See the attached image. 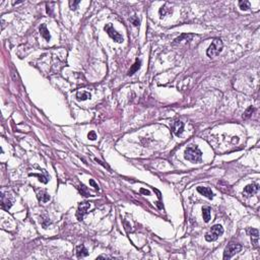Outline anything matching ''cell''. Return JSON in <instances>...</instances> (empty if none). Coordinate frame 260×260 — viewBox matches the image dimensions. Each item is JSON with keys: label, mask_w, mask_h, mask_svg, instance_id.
<instances>
[{"label": "cell", "mask_w": 260, "mask_h": 260, "mask_svg": "<svg viewBox=\"0 0 260 260\" xmlns=\"http://www.w3.org/2000/svg\"><path fill=\"white\" fill-rule=\"evenodd\" d=\"M184 158L191 163H200L202 161V152L198 146L191 145L185 149Z\"/></svg>", "instance_id": "1"}, {"label": "cell", "mask_w": 260, "mask_h": 260, "mask_svg": "<svg viewBox=\"0 0 260 260\" xmlns=\"http://www.w3.org/2000/svg\"><path fill=\"white\" fill-rule=\"evenodd\" d=\"M222 47H224V44H222V41L221 39H214L213 42H211L210 46L208 47L207 51H206V54H207L208 57L213 58L218 56L219 53L222 52Z\"/></svg>", "instance_id": "2"}, {"label": "cell", "mask_w": 260, "mask_h": 260, "mask_svg": "<svg viewBox=\"0 0 260 260\" xmlns=\"http://www.w3.org/2000/svg\"><path fill=\"white\" fill-rule=\"evenodd\" d=\"M224 234V228L221 225H214L211 227L210 231L205 234V240L207 242H213V241L218 240L219 236Z\"/></svg>", "instance_id": "3"}, {"label": "cell", "mask_w": 260, "mask_h": 260, "mask_svg": "<svg viewBox=\"0 0 260 260\" xmlns=\"http://www.w3.org/2000/svg\"><path fill=\"white\" fill-rule=\"evenodd\" d=\"M242 250V246L238 243H234L231 242L230 244H228V246L225 249L224 252V259H231L235 254L239 253V252Z\"/></svg>", "instance_id": "4"}, {"label": "cell", "mask_w": 260, "mask_h": 260, "mask_svg": "<svg viewBox=\"0 0 260 260\" xmlns=\"http://www.w3.org/2000/svg\"><path fill=\"white\" fill-rule=\"evenodd\" d=\"M105 31L108 33L109 36L111 37V38L113 39L116 43H122L123 42V37L119 33H117V31L113 28V26H112L111 23H108V25L105 26Z\"/></svg>", "instance_id": "5"}, {"label": "cell", "mask_w": 260, "mask_h": 260, "mask_svg": "<svg viewBox=\"0 0 260 260\" xmlns=\"http://www.w3.org/2000/svg\"><path fill=\"white\" fill-rule=\"evenodd\" d=\"M90 207V202H81L78 205V210H77V213H76V218L78 221H82V219H84V214L87 213Z\"/></svg>", "instance_id": "6"}, {"label": "cell", "mask_w": 260, "mask_h": 260, "mask_svg": "<svg viewBox=\"0 0 260 260\" xmlns=\"http://www.w3.org/2000/svg\"><path fill=\"white\" fill-rule=\"evenodd\" d=\"M259 190V185L257 183H252V184H249L247 186L244 188L243 190V194L245 195L246 197H249V196H252V195L256 194Z\"/></svg>", "instance_id": "7"}, {"label": "cell", "mask_w": 260, "mask_h": 260, "mask_svg": "<svg viewBox=\"0 0 260 260\" xmlns=\"http://www.w3.org/2000/svg\"><path fill=\"white\" fill-rule=\"evenodd\" d=\"M172 131L176 136H180L184 131V123L181 121H175L172 124Z\"/></svg>", "instance_id": "8"}, {"label": "cell", "mask_w": 260, "mask_h": 260, "mask_svg": "<svg viewBox=\"0 0 260 260\" xmlns=\"http://www.w3.org/2000/svg\"><path fill=\"white\" fill-rule=\"evenodd\" d=\"M197 191L199 192L200 194H202L203 196L208 198V199H213V191H211V189L208 188V187L199 186V187H197Z\"/></svg>", "instance_id": "9"}, {"label": "cell", "mask_w": 260, "mask_h": 260, "mask_svg": "<svg viewBox=\"0 0 260 260\" xmlns=\"http://www.w3.org/2000/svg\"><path fill=\"white\" fill-rule=\"evenodd\" d=\"M250 236H251V241L252 244L254 245V247H257L258 245V240H259V232L256 229H250Z\"/></svg>", "instance_id": "10"}, {"label": "cell", "mask_w": 260, "mask_h": 260, "mask_svg": "<svg viewBox=\"0 0 260 260\" xmlns=\"http://www.w3.org/2000/svg\"><path fill=\"white\" fill-rule=\"evenodd\" d=\"M88 255V251L87 248L84 247V245H78L76 247V256L78 258H84Z\"/></svg>", "instance_id": "11"}, {"label": "cell", "mask_w": 260, "mask_h": 260, "mask_svg": "<svg viewBox=\"0 0 260 260\" xmlns=\"http://www.w3.org/2000/svg\"><path fill=\"white\" fill-rule=\"evenodd\" d=\"M40 34H41V36L46 40V41H48V42L50 41L51 36H50V33H49V31H48L46 25H42L41 26H40Z\"/></svg>", "instance_id": "12"}, {"label": "cell", "mask_w": 260, "mask_h": 260, "mask_svg": "<svg viewBox=\"0 0 260 260\" xmlns=\"http://www.w3.org/2000/svg\"><path fill=\"white\" fill-rule=\"evenodd\" d=\"M37 197H38V199L40 200V201L44 202V203H46V202H48L50 200V195L48 194L46 191H43V190L38 193Z\"/></svg>", "instance_id": "13"}, {"label": "cell", "mask_w": 260, "mask_h": 260, "mask_svg": "<svg viewBox=\"0 0 260 260\" xmlns=\"http://www.w3.org/2000/svg\"><path fill=\"white\" fill-rule=\"evenodd\" d=\"M210 207L208 206H205V207L202 208V216H203V219H204L205 222H208L210 221Z\"/></svg>", "instance_id": "14"}, {"label": "cell", "mask_w": 260, "mask_h": 260, "mask_svg": "<svg viewBox=\"0 0 260 260\" xmlns=\"http://www.w3.org/2000/svg\"><path fill=\"white\" fill-rule=\"evenodd\" d=\"M11 205H12L11 200H9L8 198H7V199H5V196H4V195H2V201H1L2 208L5 210H8L9 208L11 207Z\"/></svg>", "instance_id": "15"}, {"label": "cell", "mask_w": 260, "mask_h": 260, "mask_svg": "<svg viewBox=\"0 0 260 260\" xmlns=\"http://www.w3.org/2000/svg\"><path fill=\"white\" fill-rule=\"evenodd\" d=\"M90 93H87V92H78L76 93V98L78 101H85V100H88L90 99Z\"/></svg>", "instance_id": "16"}, {"label": "cell", "mask_w": 260, "mask_h": 260, "mask_svg": "<svg viewBox=\"0 0 260 260\" xmlns=\"http://www.w3.org/2000/svg\"><path fill=\"white\" fill-rule=\"evenodd\" d=\"M140 64H141V62H140V60H138V59H136V61H135V63L133 64L132 65V67L130 68V70L128 71V75H132V74H134L136 71L138 70L139 69V67H140Z\"/></svg>", "instance_id": "17"}, {"label": "cell", "mask_w": 260, "mask_h": 260, "mask_svg": "<svg viewBox=\"0 0 260 260\" xmlns=\"http://www.w3.org/2000/svg\"><path fill=\"white\" fill-rule=\"evenodd\" d=\"M254 111H255V109H254L252 106H250L245 111V113H244V115H243V118H244V119H248V118H250L252 116V113H253Z\"/></svg>", "instance_id": "18"}, {"label": "cell", "mask_w": 260, "mask_h": 260, "mask_svg": "<svg viewBox=\"0 0 260 260\" xmlns=\"http://www.w3.org/2000/svg\"><path fill=\"white\" fill-rule=\"evenodd\" d=\"M239 6L242 10L250 9V2L249 1H239Z\"/></svg>", "instance_id": "19"}, {"label": "cell", "mask_w": 260, "mask_h": 260, "mask_svg": "<svg viewBox=\"0 0 260 260\" xmlns=\"http://www.w3.org/2000/svg\"><path fill=\"white\" fill-rule=\"evenodd\" d=\"M78 190H79V192L81 193V195H84V196H85V197L90 196V193H88L87 187H85L84 185H81V186H79V187H78Z\"/></svg>", "instance_id": "20"}, {"label": "cell", "mask_w": 260, "mask_h": 260, "mask_svg": "<svg viewBox=\"0 0 260 260\" xmlns=\"http://www.w3.org/2000/svg\"><path fill=\"white\" fill-rule=\"evenodd\" d=\"M171 12H172V10H167V8H166V5H165V6H163V7H161V9H160L161 18L165 17L167 13H171Z\"/></svg>", "instance_id": "21"}, {"label": "cell", "mask_w": 260, "mask_h": 260, "mask_svg": "<svg viewBox=\"0 0 260 260\" xmlns=\"http://www.w3.org/2000/svg\"><path fill=\"white\" fill-rule=\"evenodd\" d=\"M29 176L38 177V178H39V181H40V182H42V183H45V184H46L47 182H48V179H47V177H45V176L38 175V174H29Z\"/></svg>", "instance_id": "22"}, {"label": "cell", "mask_w": 260, "mask_h": 260, "mask_svg": "<svg viewBox=\"0 0 260 260\" xmlns=\"http://www.w3.org/2000/svg\"><path fill=\"white\" fill-rule=\"evenodd\" d=\"M79 2L80 1H78V0H77V1H70L69 2V5H70V9L71 10H75L76 8H77V5L79 4Z\"/></svg>", "instance_id": "23"}, {"label": "cell", "mask_w": 260, "mask_h": 260, "mask_svg": "<svg viewBox=\"0 0 260 260\" xmlns=\"http://www.w3.org/2000/svg\"><path fill=\"white\" fill-rule=\"evenodd\" d=\"M87 138L90 139V140H96V134L95 131H90L87 134Z\"/></svg>", "instance_id": "24"}, {"label": "cell", "mask_w": 260, "mask_h": 260, "mask_svg": "<svg viewBox=\"0 0 260 260\" xmlns=\"http://www.w3.org/2000/svg\"><path fill=\"white\" fill-rule=\"evenodd\" d=\"M90 184L92 185V186H93L96 190H99V186H98V184H96V182H95V180H93V179H90Z\"/></svg>", "instance_id": "25"}, {"label": "cell", "mask_w": 260, "mask_h": 260, "mask_svg": "<svg viewBox=\"0 0 260 260\" xmlns=\"http://www.w3.org/2000/svg\"><path fill=\"white\" fill-rule=\"evenodd\" d=\"M131 21H132L133 26H137L139 25V20H138L136 17H132V18H131Z\"/></svg>", "instance_id": "26"}, {"label": "cell", "mask_w": 260, "mask_h": 260, "mask_svg": "<svg viewBox=\"0 0 260 260\" xmlns=\"http://www.w3.org/2000/svg\"><path fill=\"white\" fill-rule=\"evenodd\" d=\"M95 160H96V162H98V163H99V164L103 165V166H104V167H105V168H108V169H110V168H109V167H108V166H107V165H105V164H103V162H101V161H100V160H98V159H95Z\"/></svg>", "instance_id": "27"}, {"label": "cell", "mask_w": 260, "mask_h": 260, "mask_svg": "<svg viewBox=\"0 0 260 260\" xmlns=\"http://www.w3.org/2000/svg\"><path fill=\"white\" fill-rule=\"evenodd\" d=\"M140 192H142V193H144V194H146V195H149V194H151V193H149V191H147V190H144V189H141V190H140Z\"/></svg>", "instance_id": "28"}]
</instances>
